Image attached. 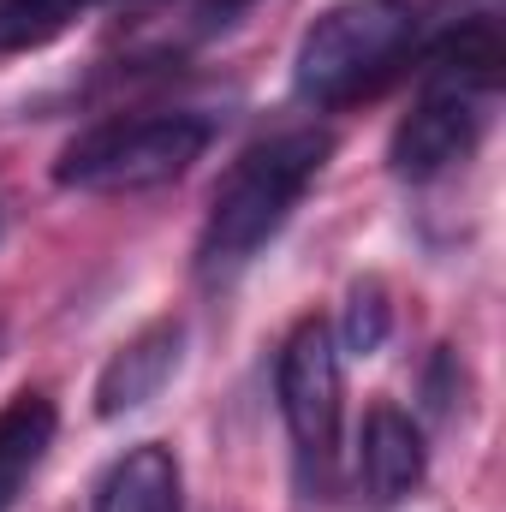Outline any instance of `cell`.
I'll return each mask as SVG.
<instances>
[{
  "label": "cell",
  "instance_id": "obj_12",
  "mask_svg": "<svg viewBox=\"0 0 506 512\" xmlns=\"http://www.w3.org/2000/svg\"><path fill=\"white\" fill-rule=\"evenodd\" d=\"M227 6H233V0H227Z\"/></svg>",
  "mask_w": 506,
  "mask_h": 512
},
{
  "label": "cell",
  "instance_id": "obj_6",
  "mask_svg": "<svg viewBox=\"0 0 506 512\" xmlns=\"http://www.w3.org/2000/svg\"><path fill=\"white\" fill-rule=\"evenodd\" d=\"M179 352H185V322L179 316H161V322H149L137 340H126L114 358H108V370H102V382H96V411L102 417H126L137 405H149L167 376L179 370Z\"/></svg>",
  "mask_w": 506,
  "mask_h": 512
},
{
  "label": "cell",
  "instance_id": "obj_1",
  "mask_svg": "<svg viewBox=\"0 0 506 512\" xmlns=\"http://www.w3.org/2000/svg\"><path fill=\"white\" fill-rule=\"evenodd\" d=\"M328 155H334L328 131H280V137L245 149L239 167L221 179V191L209 203V221H203V239H197V274L209 286L233 280L286 227V215L298 209V197L310 191V179L322 173Z\"/></svg>",
  "mask_w": 506,
  "mask_h": 512
},
{
  "label": "cell",
  "instance_id": "obj_2",
  "mask_svg": "<svg viewBox=\"0 0 506 512\" xmlns=\"http://www.w3.org/2000/svg\"><path fill=\"white\" fill-rule=\"evenodd\" d=\"M417 30H423V18L411 0H346L304 30L292 84L316 108L358 102L399 72V60L417 48Z\"/></svg>",
  "mask_w": 506,
  "mask_h": 512
},
{
  "label": "cell",
  "instance_id": "obj_11",
  "mask_svg": "<svg viewBox=\"0 0 506 512\" xmlns=\"http://www.w3.org/2000/svg\"><path fill=\"white\" fill-rule=\"evenodd\" d=\"M340 340H346V352H358V358H370L381 340H387V298H381L376 280H358V286H352Z\"/></svg>",
  "mask_w": 506,
  "mask_h": 512
},
{
  "label": "cell",
  "instance_id": "obj_5",
  "mask_svg": "<svg viewBox=\"0 0 506 512\" xmlns=\"http://www.w3.org/2000/svg\"><path fill=\"white\" fill-rule=\"evenodd\" d=\"M477 137H483V96L453 90V84H429L423 102L399 120L387 161L399 179H435L453 161H465L477 149Z\"/></svg>",
  "mask_w": 506,
  "mask_h": 512
},
{
  "label": "cell",
  "instance_id": "obj_7",
  "mask_svg": "<svg viewBox=\"0 0 506 512\" xmlns=\"http://www.w3.org/2000/svg\"><path fill=\"white\" fill-rule=\"evenodd\" d=\"M358 471H364L370 501H381V507H393V501H405V495L423 489V477H429V447H423V429H417L399 405H376V411L364 417Z\"/></svg>",
  "mask_w": 506,
  "mask_h": 512
},
{
  "label": "cell",
  "instance_id": "obj_8",
  "mask_svg": "<svg viewBox=\"0 0 506 512\" xmlns=\"http://www.w3.org/2000/svg\"><path fill=\"white\" fill-rule=\"evenodd\" d=\"M96 512H179V459L161 441H143L120 453L102 483H96Z\"/></svg>",
  "mask_w": 506,
  "mask_h": 512
},
{
  "label": "cell",
  "instance_id": "obj_10",
  "mask_svg": "<svg viewBox=\"0 0 506 512\" xmlns=\"http://www.w3.org/2000/svg\"><path fill=\"white\" fill-rule=\"evenodd\" d=\"M96 6H114V0H0V54L12 48H42L54 42L72 18L96 12Z\"/></svg>",
  "mask_w": 506,
  "mask_h": 512
},
{
  "label": "cell",
  "instance_id": "obj_4",
  "mask_svg": "<svg viewBox=\"0 0 506 512\" xmlns=\"http://www.w3.org/2000/svg\"><path fill=\"white\" fill-rule=\"evenodd\" d=\"M274 393H280V411H286V429L298 441L304 459L328 465L334 459V441H340V340L322 316H304L286 346H280V364H274Z\"/></svg>",
  "mask_w": 506,
  "mask_h": 512
},
{
  "label": "cell",
  "instance_id": "obj_3",
  "mask_svg": "<svg viewBox=\"0 0 506 512\" xmlns=\"http://www.w3.org/2000/svg\"><path fill=\"white\" fill-rule=\"evenodd\" d=\"M215 126L203 114H137L108 120L72 137L54 161V179L66 191H149L179 179L191 161H203Z\"/></svg>",
  "mask_w": 506,
  "mask_h": 512
},
{
  "label": "cell",
  "instance_id": "obj_9",
  "mask_svg": "<svg viewBox=\"0 0 506 512\" xmlns=\"http://www.w3.org/2000/svg\"><path fill=\"white\" fill-rule=\"evenodd\" d=\"M54 441V399L42 393H18L6 411H0V507L18 495V483L42 465Z\"/></svg>",
  "mask_w": 506,
  "mask_h": 512
}]
</instances>
